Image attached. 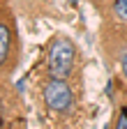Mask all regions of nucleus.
<instances>
[{"mask_svg":"<svg viewBox=\"0 0 127 129\" xmlns=\"http://www.w3.org/2000/svg\"><path fill=\"white\" fill-rule=\"evenodd\" d=\"M0 9H3L0 12V69H3V76H7L19 64L21 42L16 32V21H14V14L7 5V0H3Z\"/></svg>","mask_w":127,"mask_h":129,"instance_id":"1","label":"nucleus"},{"mask_svg":"<svg viewBox=\"0 0 127 129\" xmlns=\"http://www.w3.org/2000/svg\"><path fill=\"white\" fill-rule=\"evenodd\" d=\"M74 60H76V46L67 37H53L46 51V74L49 78H60L67 81L74 72Z\"/></svg>","mask_w":127,"mask_h":129,"instance_id":"2","label":"nucleus"},{"mask_svg":"<svg viewBox=\"0 0 127 129\" xmlns=\"http://www.w3.org/2000/svg\"><path fill=\"white\" fill-rule=\"evenodd\" d=\"M102 46L106 55L116 58L120 64V76L127 85V25L104 21L102 25Z\"/></svg>","mask_w":127,"mask_h":129,"instance_id":"3","label":"nucleus"},{"mask_svg":"<svg viewBox=\"0 0 127 129\" xmlns=\"http://www.w3.org/2000/svg\"><path fill=\"white\" fill-rule=\"evenodd\" d=\"M44 102L56 113H69L74 108V92L67 81L49 78L44 83Z\"/></svg>","mask_w":127,"mask_h":129,"instance_id":"4","label":"nucleus"},{"mask_svg":"<svg viewBox=\"0 0 127 129\" xmlns=\"http://www.w3.org/2000/svg\"><path fill=\"white\" fill-rule=\"evenodd\" d=\"M102 16H106V21H111V23L127 25V0H113Z\"/></svg>","mask_w":127,"mask_h":129,"instance_id":"5","label":"nucleus"},{"mask_svg":"<svg viewBox=\"0 0 127 129\" xmlns=\"http://www.w3.org/2000/svg\"><path fill=\"white\" fill-rule=\"evenodd\" d=\"M111 129H127V99L120 102L118 111H116V118H113V124Z\"/></svg>","mask_w":127,"mask_h":129,"instance_id":"6","label":"nucleus"},{"mask_svg":"<svg viewBox=\"0 0 127 129\" xmlns=\"http://www.w3.org/2000/svg\"><path fill=\"white\" fill-rule=\"evenodd\" d=\"M88 3H92L95 7H97V9H99V12L104 14V12L109 9V5H111V3H113V0H88Z\"/></svg>","mask_w":127,"mask_h":129,"instance_id":"7","label":"nucleus"},{"mask_svg":"<svg viewBox=\"0 0 127 129\" xmlns=\"http://www.w3.org/2000/svg\"><path fill=\"white\" fill-rule=\"evenodd\" d=\"M16 90H19V92H23V90H26V78H23V81H19V83H16Z\"/></svg>","mask_w":127,"mask_h":129,"instance_id":"8","label":"nucleus"}]
</instances>
